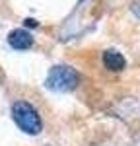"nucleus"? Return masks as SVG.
<instances>
[{"label":"nucleus","mask_w":140,"mask_h":146,"mask_svg":"<svg viewBox=\"0 0 140 146\" xmlns=\"http://www.w3.org/2000/svg\"><path fill=\"white\" fill-rule=\"evenodd\" d=\"M12 117H14L16 125L22 129L23 133H27V135H39L41 133V127H43L41 125V117L37 115V111L29 103H25V101L14 103L12 105Z\"/></svg>","instance_id":"obj_1"},{"label":"nucleus","mask_w":140,"mask_h":146,"mask_svg":"<svg viewBox=\"0 0 140 146\" xmlns=\"http://www.w3.org/2000/svg\"><path fill=\"white\" fill-rule=\"evenodd\" d=\"M45 84L55 92H68L78 84V76L70 66H55L51 68Z\"/></svg>","instance_id":"obj_2"},{"label":"nucleus","mask_w":140,"mask_h":146,"mask_svg":"<svg viewBox=\"0 0 140 146\" xmlns=\"http://www.w3.org/2000/svg\"><path fill=\"white\" fill-rule=\"evenodd\" d=\"M8 43L14 49L23 51V49H29V47L33 45V37H31V33H27L25 29H14L8 35Z\"/></svg>","instance_id":"obj_3"},{"label":"nucleus","mask_w":140,"mask_h":146,"mask_svg":"<svg viewBox=\"0 0 140 146\" xmlns=\"http://www.w3.org/2000/svg\"><path fill=\"white\" fill-rule=\"evenodd\" d=\"M103 64L109 70H123L125 68V56L117 51H105L103 53Z\"/></svg>","instance_id":"obj_4"},{"label":"nucleus","mask_w":140,"mask_h":146,"mask_svg":"<svg viewBox=\"0 0 140 146\" xmlns=\"http://www.w3.org/2000/svg\"><path fill=\"white\" fill-rule=\"evenodd\" d=\"M25 25H31V27H35L37 23H35V20H25Z\"/></svg>","instance_id":"obj_5"}]
</instances>
